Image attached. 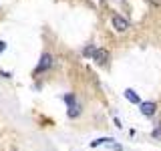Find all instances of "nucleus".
Listing matches in <instances>:
<instances>
[{"instance_id":"f257e3e1","label":"nucleus","mask_w":161,"mask_h":151,"mask_svg":"<svg viewBox=\"0 0 161 151\" xmlns=\"http://www.w3.org/2000/svg\"><path fill=\"white\" fill-rule=\"evenodd\" d=\"M111 22H113V26L117 28L119 32H123V30L129 28V20H125L121 14H113V16H111Z\"/></svg>"},{"instance_id":"f03ea898","label":"nucleus","mask_w":161,"mask_h":151,"mask_svg":"<svg viewBox=\"0 0 161 151\" xmlns=\"http://www.w3.org/2000/svg\"><path fill=\"white\" fill-rule=\"evenodd\" d=\"M93 59L97 60L99 64H105L109 60V53L105 48H97V50H93Z\"/></svg>"},{"instance_id":"7ed1b4c3","label":"nucleus","mask_w":161,"mask_h":151,"mask_svg":"<svg viewBox=\"0 0 161 151\" xmlns=\"http://www.w3.org/2000/svg\"><path fill=\"white\" fill-rule=\"evenodd\" d=\"M53 64V57H50L48 53H44L42 54V59H40V64H38V69H36V73H42L47 67H50Z\"/></svg>"},{"instance_id":"20e7f679","label":"nucleus","mask_w":161,"mask_h":151,"mask_svg":"<svg viewBox=\"0 0 161 151\" xmlns=\"http://www.w3.org/2000/svg\"><path fill=\"white\" fill-rule=\"evenodd\" d=\"M155 109H157L155 103H141V113H143L145 117H151V115L155 113Z\"/></svg>"},{"instance_id":"39448f33","label":"nucleus","mask_w":161,"mask_h":151,"mask_svg":"<svg viewBox=\"0 0 161 151\" xmlns=\"http://www.w3.org/2000/svg\"><path fill=\"white\" fill-rule=\"evenodd\" d=\"M125 97H127L131 103H135V105H139V103H141V101H139V95L135 93L133 89H127V91H125Z\"/></svg>"},{"instance_id":"423d86ee","label":"nucleus","mask_w":161,"mask_h":151,"mask_svg":"<svg viewBox=\"0 0 161 151\" xmlns=\"http://www.w3.org/2000/svg\"><path fill=\"white\" fill-rule=\"evenodd\" d=\"M79 113H80V109L77 107V105H73V107H69V117H77Z\"/></svg>"},{"instance_id":"0eeeda50","label":"nucleus","mask_w":161,"mask_h":151,"mask_svg":"<svg viewBox=\"0 0 161 151\" xmlns=\"http://www.w3.org/2000/svg\"><path fill=\"white\" fill-rule=\"evenodd\" d=\"M109 141H113V139H97V141L91 143V147H99V145H105V143H109Z\"/></svg>"},{"instance_id":"6e6552de","label":"nucleus","mask_w":161,"mask_h":151,"mask_svg":"<svg viewBox=\"0 0 161 151\" xmlns=\"http://www.w3.org/2000/svg\"><path fill=\"white\" fill-rule=\"evenodd\" d=\"M149 2H151V4H155V6H159V4H161V0H149Z\"/></svg>"},{"instance_id":"1a4fd4ad","label":"nucleus","mask_w":161,"mask_h":151,"mask_svg":"<svg viewBox=\"0 0 161 151\" xmlns=\"http://www.w3.org/2000/svg\"><path fill=\"white\" fill-rule=\"evenodd\" d=\"M4 48H6V44H4V42H2V40H0V53H2V50H4Z\"/></svg>"}]
</instances>
